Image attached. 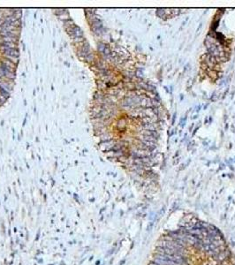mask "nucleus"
Listing matches in <instances>:
<instances>
[{"label": "nucleus", "instance_id": "f257e3e1", "mask_svg": "<svg viewBox=\"0 0 235 265\" xmlns=\"http://www.w3.org/2000/svg\"><path fill=\"white\" fill-rule=\"evenodd\" d=\"M229 255H230V252L227 249H224L222 251L221 250L220 251H216V252L214 253V257H215L216 261H218V262H222V261L227 260L228 257H229Z\"/></svg>", "mask_w": 235, "mask_h": 265}]
</instances>
